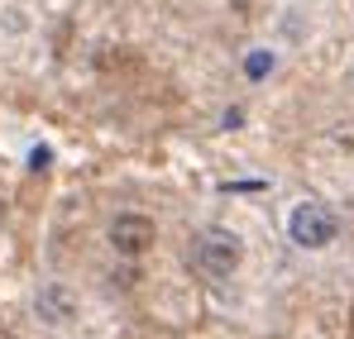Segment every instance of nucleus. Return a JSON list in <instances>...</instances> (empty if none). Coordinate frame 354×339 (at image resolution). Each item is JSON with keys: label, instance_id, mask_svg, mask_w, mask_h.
Listing matches in <instances>:
<instances>
[{"label": "nucleus", "instance_id": "nucleus-4", "mask_svg": "<svg viewBox=\"0 0 354 339\" xmlns=\"http://www.w3.org/2000/svg\"><path fill=\"white\" fill-rule=\"evenodd\" d=\"M39 306H44V311H53L58 320H62V316H67V301H62V291H58V287H48V291L39 296Z\"/></svg>", "mask_w": 354, "mask_h": 339}, {"label": "nucleus", "instance_id": "nucleus-1", "mask_svg": "<svg viewBox=\"0 0 354 339\" xmlns=\"http://www.w3.org/2000/svg\"><path fill=\"white\" fill-rule=\"evenodd\" d=\"M192 268L206 278V282H221L239 268V239L225 229H206L196 244H192Z\"/></svg>", "mask_w": 354, "mask_h": 339}, {"label": "nucleus", "instance_id": "nucleus-3", "mask_svg": "<svg viewBox=\"0 0 354 339\" xmlns=\"http://www.w3.org/2000/svg\"><path fill=\"white\" fill-rule=\"evenodd\" d=\"M111 244H115L120 253H144L153 244V225L139 220V215H120L115 225H111Z\"/></svg>", "mask_w": 354, "mask_h": 339}, {"label": "nucleus", "instance_id": "nucleus-5", "mask_svg": "<svg viewBox=\"0 0 354 339\" xmlns=\"http://www.w3.org/2000/svg\"><path fill=\"white\" fill-rule=\"evenodd\" d=\"M244 72H249V77H263V72H273V53H254L249 62H244Z\"/></svg>", "mask_w": 354, "mask_h": 339}, {"label": "nucleus", "instance_id": "nucleus-2", "mask_svg": "<svg viewBox=\"0 0 354 339\" xmlns=\"http://www.w3.org/2000/svg\"><path fill=\"white\" fill-rule=\"evenodd\" d=\"M288 229H292V244H301V249H326L335 239V215L316 201H301L292 211V220H288Z\"/></svg>", "mask_w": 354, "mask_h": 339}, {"label": "nucleus", "instance_id": "nucleus-6", "mask_svg": "<svg viewBox=\"0 0 354 339\" xmlns=\"http://www.w3.org/2000/svg\"><path fill=\"white\" fill-rule=\"evenodd\" d=\"M48 163H53V148H34V153H29V168L34 172H44Z\"/></svg>", "mask_w": 354, "mask_h": 339}]
</instances>
